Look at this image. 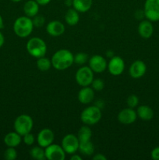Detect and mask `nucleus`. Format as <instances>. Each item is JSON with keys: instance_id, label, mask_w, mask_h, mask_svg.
I'll use <instances>...</instances> for the list:
<instances>
[{"instance_id": "nucleus-36", "label": "nucleus", "mask_w": 159, "mask_h": 160, "mask_svg": "<svg viewBox=\"0 0 159 160\" xmlns=\"http://www.w3.org/2000/svg\"><path fill=\"white\" fill-rule=\"evenodd\" d=\"M70 159H71V160H82V157H81L80 155L75 154V153H74V154L72 155Z\"/></svg>"}, {"instance_id": "nucleus-30", "label": "nucleus", "mask_w": 159, "mask_h": 160, "mask_svg": "<svg viewBox=\"0 0 159 160\" xmlns=\"http://www.w3.org/2000/svg\"><path fill=\"white\" fill-rule=\"evenodd\" d=\"M126 104L128 107L134 109L139 104V98L136 95H131L126 99Z\"/></svg>"}, {"instance_id": "nucleus-13", "label": "nucleus", "mask_w": 159, "mask_h": 160, "mask_svg": "<svg viewBox=\"0 0 159 160\" xmlns=\"http://www.w3.org/2000/svg\"><path fill=\"white\" fill-rule=\"evenodd\" d=\"M118 120L122 124L129 125L133 123L137 118V112L132 108H126L118 112Z\"/></svg>"}, {"instance_id": "nucleus-29", "label": "nucleus", "mask_w": 159, "mask_h": 160, "mask_svg": "<svg viewBox=\"0 0 159 160\" xmlns=\"http://www.w3.org/2000/svg\"><path fill=\"white\" fill-rule=\"evenodd\" d=\"M91 88L96 92H100V91H102L104 88V83L101 78H96V79H94L93 81L91 83Z\"/></svg>"}, {"instance_id": "nucleus-23", "label": "nucleus", "mask_w": 159, "mask_h": 160, "mask_svg": "<svg viewBox=\"0 0 159 160\" xmlns=\"http://www.w3.org/2000/svg\"><path fill=\"white\" fill-rule=\"evenodd\" d=\"M78 151L84 156H90L94 152V145L91 141H87L84 142H80Z\"/></svg>"}, {"instance_id": "nucleus-5", "label": "nucleus", "mask_w": 159, "mask_h": 160, "mask_svg": "<svg viewBox=\"0 0 159 160\" xmlns=\"http://www.w3.org/2000/svg\"><path fill=\"white\" fill-rule=\"evenodd\" d=\"M33 126H34L33 119L27 114H22L17 117L13 124L16 132L20 134L22 137L27 133L31 132Z\"/></svg>"}, {"instance_id": "nucleus-14", "label": "nucleus", "mask_w": 159, "mask_h": 160, "mask_svg": "<svg viewBox=\"0 0 159 160\" xmlns=\"http://www.w3.org/2000/svg\"><path fill=\"white\" fill-rule=\"evenodd\" d=\"M147 71V66L142 60H136L131 64L129 70V73L131 78L139 79L145 74Z\"/></svg>"}, {"instance_id": "nucleus-7", "label": "nucleus", "mask_w": 159, "mask_h": 160, "mask_svg": "<svg viewBox=\"0 0 159 160\" xmlns=\"http://www.w3.org/2000/svg\"><path fill=\"white\" fill-rule=\"evenodd\" d=\"M143 14L147 20L151 22L159 20V0H146Z\"/></svg>"}, {"instance_id": "nucleus-1", "label": "nucleus", "mask_w": 159, "mask_h": 160, "mask_svg": "<svg viewBox=\"0 0 159 160\" xmlns=\"http://www.w3.org/2000/svg\"><path fill=\"white\" fill-rule=\"evenodd\" d=\"M51 65L55 70H64L70 68L74 62V56L67 49L58 50L51 59Z\"/></svg>"}, {"instance_id": "nucleus-35", "label": "nucleus", "mask_w": 159, "mask_h": 160, "mask_svg": "<svg viewBox=\"0 0 159 160\" xmlns=\"http://www.w3.org/2000/svg\"><path fill=\"white\" fill-rule=\"evenodd\" d=\"M40 6H46L51 2V0H35Z\"/></svg>"}, {"instance_id": "nucleus-4", "label": "nucleus", "mask_w": 159, "mask_h": 160, "mask_svg": "<svg viewBox=\"0 0 159 160\" xmlns=\"http://www.w3.org/2000/svg\"><path fill=\"white\" fill-rule=\"evenodd\" d=\"M101 111L97 106H90L82 111L80 114V120L85 125L91 126L95 125L101 120Z\"/></svg>"}, {"instance_id": "nucleus-10", "label": "nucleus", "mask_w": 159, "mask_h": 160, "mask_svg": "<svg viewBox=\"0 0 159 160\" xmlns=\"http://www.w3.org/2000/svg\"><path fill=\"white\" fill-rule=\"evenodd\" d=\"M108 70L110 74L113 76H119L125 70V62L120 56H112L108 62Z\"/></svg>"}, {"instance_id": "nucleus-32", "label": "nucleus", "mask_w": 159, "mask_h": 160, "mask_svg": "<svg viewBox=\"0 0 159 160\" xmlns=\"http://www.w3.org/2000/svg\"><path fill=\"white\" fill-rule=\"evenodd\" d=\"M23 141L26 145L30 146V145H32L34 143V142H35V137L31 132L27 133V134L23 136Z\"/></svg>"}, {"instance_id": "nucleus-34", "label": "nucleus", "mask_w": 159, "mask_h": 160, "mask_svg": "<svg viewBox=\"0 0 159 160\" xmlns=\"http://www.w3.org/2000/svg\"><path fill=\"white\" fill-rule=\"evenodd\" d=\"M92 159L94 160H106L107 159V158H106L103 154L99 153V154H96L95 156H94Z\"/></svg>"}, {"instance_id": "nucleus-16", "label": "nucleus", "mask_w": 159, "mask_h": 160, "mask_svg": "<svg viewBox=\"0 0 159 160\" xmlns=\"http://www.w3.org/2000/svg\"><path fill=\"white\" fill-rule=\"evenodd\" d=\"M77 98L82 104H90L94 98V90L90 86L83 87L78 93Z\"/></svg>"}, {"instance_id": "nucleus-18", "label": "nucleus", "mask_w": 159, "mask_h": 160, "mask_svg": "<svg viewBox=\"0 0 159 160\" xmlns=\"http://www.w3.org/2000/svg\"><path fill=\"white\" fill-rule=\"evenodd\" d=\"M40 5L35 0H28L23 5V12L25 16L33 18L38 14Z\"/></svg>"}, {"instance_id": "nucleus-2", "label": "nucleus", "mask_w": 159, "mask_h": 160, "mask_svg": "<svg viewBox=\"0 0 159 160\" xmlns=\"http://www.w3.org/2000/svg\"><path fill=\"white\" fill-rule=\"evenodd\" d=\"M34 28L32 19L26 16L18 17L13 23L14 33L22 38H27L32 33Z\"/></svg>"}, {"instance_id": "nucleus-24", "label": "nucleus", "mask_w": 159, "mask_h": 160, "mask_svg": "<svg viewBox=\"0 0 159 160\" xmlns=\"http://www.w3.org/2000/svg\"><path fill=\"white\" fill-rule=\"evenodd\" d=\"M77 138L79 139L80 142H87V141H90L92 137V131L88 125H85V126L81 127L80 129L79 130L77 134Z\"/></svg>"}, {"instance_id": "nucleus-26", "label": "nucleus", "mask_w": 159, "mask_h": 160, "mask_svg": "<svg viewBox=\"0 0 159 160\" xmlns=\"http://www.w3.org/2000/svg\"><path fill=\"white\" fill-rule=\"evenodd\" d=\"M36 64H37V69L41 71H47V70H50V68L52 67L51 59H48L45 56L38 58L37 62H36Z\"/></svg>"}, {"instance_id": "nucleus-21", "label": "nucleus", "mask_w": 159, "mask_h": 160, "mask_svg": "<svg viewBox=\"0 0 159 160\" xmlns=\"http://www.w3.org/2000/svg\"><path fill=\"white\" fill-rule=\"evenodd\" d=\"M65 21L70 26H75L80 21L79 12L74 9L70 8L67 10L65 15Z\"/></svg>"}, {"instance_id": "nucleus-20", "label": "nucleus", "mask_w": 159, "mask_h": 160, "mask_svg": "<svg viewBox=\"0 0 159 160\" xmlns=\"http://www.w3.org/2000/svg\"><path fill=\"white\" fill-rule=\"evenodd\" d=\"M136 112H137V117H139L140 120H145V121L151 120V119H153L154 115L153 109L150 106H146V105H141L139 106Z\"/></svg>"}, {"instance_id": "nucleus-28", "label": "nucleus", "mask_w": 159, "mask_h": 160, "mask_svg": "<svg viewBox=\"0 0 159 160\" xmlns=\"http://www.w3.org/2000/svg\"><path fill=\"white\" fill-rule=\"evenodd\" d=\"M88 60V56L84 52L76 53L74 56V62L78 65H84Z\"/></svg>"}, {"instance_id": "nucleus-3", "label": "nucleus", "mask_w": 159, "mask_h": 160, "mask_svg": "<svg viewBox=\"0 0 159 160\" xmlns=\"http://www.w3.org/2000/svg\"><path fill=\"white\" fill-rule=\"evenodd\" d=\"M26 51L34 58H38L45 56L47 52V45L43 39L37 37L31 38L26 42Z\"/></svg>"}, {"instance_id": "nucleus-17", "label": "nucleus", "mask_w": 159, "mask_h": 160, "mask_svg": "<svg viewBox=\"0 0 159 160\" xmlns=\"http://www.w3.org/2000/svg\"><path fill=\"white\" fill-rule=\"evenodd\" d=\"M138 33L143 38H150L154 33V26L150 20H142L138 26Z\"/></svg>"}, {"instance_id": "nucleus-33", "label": "nucleus", "mask_w": 159, "mask_h": 160, "mask_svg": "<svg viewBox=\"0 0 159 160\" xmlns=\"http://www.w3.org/2000/svg\"><path fill=\"white\" fill-rule=\"evenodd\" d=\"M151 156L152 159L159 160V146L155 147V148L151 151Z\"/></svg>"}, {"instance_id": "nucleus-8", "label": "nucleus", "mask_w": 159, "mask_h": 160, "mask_svg": "<svg viewBox=\"0 0 159 160\" xmlns=\"http://www.w3.org/2000/svg\"><path fill=\"white\" fill-rule=\"evenodd\" d=\"M80 142L77 136L73 134H68L62 140V147L66 154L73 155L78 151Z\"/></svg>"}, {"instance_id": "nucleus-31", "label": "nucleus", "mask_w": 159, "mask_h": 160, "mask_svg": "<svg viewBox=\"0 0 159 160\" xmlns=\"http://www.w3.org/2000/svg\"><path fill=\"white\" fill-rule=\"evenodd\" d=\"M33 20V23H34V26L36 27L37 28H40L45 24V19L43 16H41V15H36L35 17H33L32 19Z\"/></svg>"}, {"instance_id": "nucleus-39", "label": "nucleus", "mask_w": 159, "mask_h": 160, "mask_svg": "<svg viewBox=\"0 0 159 160\" xmlns=\"http://www.w3.org/2000/svg\"><path fill=\"white\" fill-rule=\"evenodd\" d=\"M3 28V19L2 16L0 15V30Z\"/></svg>"}, {"instance_id": "nucleus-38", "label": "nucleus", "mask_w": 159, "mask_h": 160, "mask_svg": "<svg viewBox=\"0 0 159 160\" xmlns=\"http://www.w3.org/2000/svg\"><path fill=\"white\" fill-rule=\"evenodd\" d=\"M65 6H73V0H65Z\"/></svg>"}, {"instance_id": "nucleus-6", "label": "nucleus", "mask_w": 159, "mask_h": 160, "mask_svg": "<svg viewBox=\"0 0 159 160\" xmlns=\"http://www.w3.org/2000/svg\"><path fill=\"white\" fill-rule=\"evenodd\" d=\"M75 79L76 83L81 87H87L91 84L94 80V72L88 67H81L76 71L75 75Z\"/></svg>"}, {"instance_id": "nucleus-12", "label": "nucleus", "mask_w": 159, "mask_h": 160, "mask_svg": "<svg viewBox=\"0 0 159 160\" xmlns=\"http://www.w3.org/2000/svg\"><path fill=\"white\" fill-rule=\"evenodd\" d=\"M55 140V134L49 128H44L37 136V142L38 145L42 148H46L53 143Z\"/></svg>"}, {"instance_id": "nucleus-15", "label": "nucleus", "mask_w": 159, "mask_h": 160, "mask_svg": "<svg viewBox=\"0 0 159 160\" xmlns=\"http://www.w3.org/2000/svg\"><path fill=\"white\" fill-rule=\"evenodd\" d=\"M65 25L59 20H51L47 24L46 31L51 37H59L65 32Z\"/></svg>"}, {"instance_id": "nucleus-40", "label": "nucleus", "mask_w": 159, "mask_h": 160, "mask_svg": "<svg viewBox=\"0 0 159 160\" xmlns=\"http://www.w3.org/2000/svg\"><path fill=\"white\" fill-rule=\"evenodd\" d=\"M10 1L13 2H19L22 1V0H10Z\"/></svg>"}, {"instance_id": "nucleus-11", "label": "nucleus", "mask_w": 159, "mask_h": 160, "mask_svg": "<svg viewBox=\"0 0 159 160\" xmlns=\"http://www.w3.org/2000/svg\"><path fill=\"white\" fill-rule=\"evenodd\" d=\"M89 67L93 70L94 73H101L107 69L108 62L106 59L100 55H94L88 60Z\"/></svg>"}, {"instance_id": "nucleus-37", "label": "nucleus", "mask_w": 159, "mask_h": 160, "mask_svg": "<svg viewBox=\"0 0 159 160\" xmlns=\"http://www.w3.org/2000/svg\"><path fill=\"white\" fill-rule=\"evenodd\" d=\"M4 42H5V38L3 36L2 33L0 32V48L4 45Z\"/></svg>"}, {"instance_id": "nucleus-27", "label": "nucleus", "mask_w": 159, "mask_h": 160, "mask_svg": "<svg viewBox=\"0 0 159 160\" xmlns=\"http://www.w3.org/2000/svg\"><path fill=\"white\" fill-rule=\"evenodd\" d=\"M17 157V152L13 147H8L4 152V158L6 160H15Z\"/></svg>"}, {"instance_id": "nucleus-9", "label": "nucleus", "mask_w": 159, "mask_h": 160, "mask_svg": "<svg viewBox=\"0 0 159 160\" xmlns=\"http://www.w3.org/2000/svg\"><path fill=\"white\" fill-rule=\"evenodd\" d=\"M45 158L48 160H64L66 154L62 145L53 143L45 148Z\"/></svg>"}, {"instance_id": "nucleus-19", "label": "nucleus", "mask_w": 159, "mask_h": 160, "mask_svg": "<svg viewBox=\"0 0 159 160\" xmlns=\"http://www.w3.org/2000/svg\"><path fill=\"white\" fill-rule=\"evenodd\" d=\"M22 142V136L19 134L18 133L13 131V132H9L5 136L4 143L7 147H13L16 148Z\"/></svg>"}, {"instance_id": "nucleus-22", "label": "nucleus", "mask_w": 159, "mask_h": 160, "mask_svg": "<svg viewBox=\"0 0 159 160\" xmlns=\"http://www.w3.org/2000/svg\"><path fill=\"white\" fill-rule=\"evenodd\" d=\"M93 0H73V7L79 12H86L91 8Z\"/></svg>"}, {"instance_id": "nucleus-25", "label": "nucleus", "mask_w": 159, "mask_h": 160, "mask_svg": "<svg viewBox=\"0 0 159 160\" xmlns=\"http://www.w3.org/2000/svg\"><path fill=\"white\" fill-rule=\"evenodd\" d=\"M30 156L34 159L36 160H45V152L44 148L38 146H34L30 150Z\"/></svg>"}]
</instances>
